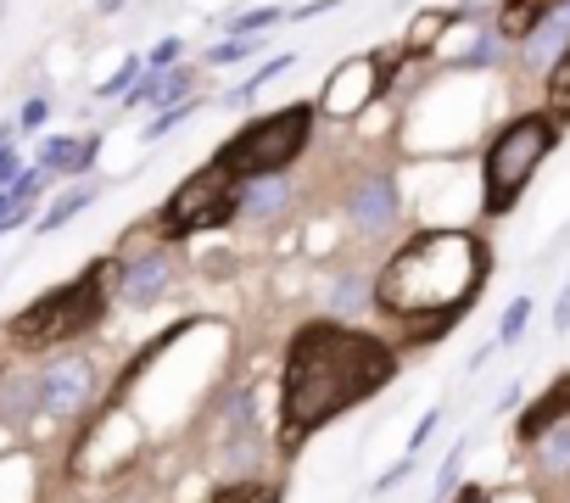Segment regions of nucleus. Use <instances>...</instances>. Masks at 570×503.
I'll use <instances>...</instances> for the list:
<instances>
[{
	"label": "nucleus",
	"instance_id": "39448f33",
	"mask_svg": "<svg viewBox=\"0 0 570 503\" xmlns=\"http://www.w3.org/2000/svg\"><path fill=\"white\" fill-rule=\"evenodd\" d=\"M107 269L96 264L90 275H79L73 286H62V292H46L35 308H23L12 325H7V336L18 342V347H51V342H73V336H85L96 319H101V308H107Z\"/></svg>",
	"mask_w": 570,
	"mask_h": 503
},
{
	"label": "nucleus",
	"instance_id": "b1692460",
	"mask_svg": "<svg viewBox=\"0 0 570 503\" xmlns=\"http://www.w3.org/2000/svg\"><path fill=\"white\" fill-rule=\"evenodd\" d=\"M207 503H279V492H274L268 481H235V486L213 492Z\"/></svg>",
	"mask_w": 570,
	"mask_h": 503
},
{
	"label": "nucleus",
	"instance_id": "f3484780",
	"mask_svg": "<svg viewBox=\"0 0 570 503\" xmlns=\"http://www.w3.org/2000/svg\"><path fill=\"white\" fill-rule=\"evenodd\" d=\"M531 458H537V470L548 481H570V420L553 425L542 442H531Z\"/></svg>",
	"mask_w": 570,
	"mask_h": 503
},
{
	"label": "nucleus",
	"instance_id": "5701e85b",
	"mask_svg": "<svg viewBox=\"0 0 570 503\" xmlns=\"http://www.w3.org/2000/svg\"><path fill=\"white\" fill-rule=\"evenodd\" d=\"M292 62H297L292 51H279V57H274V62H263V68H257V73H252V79H246L240 90H229V101H235V107H246V101H252V96H257V90H263L268 79H279L285 68H292Z\"/></svg>",
	"mask_w": 570,
	"mask_h": 503
},
{
	"label": "nucleus",
	"instance_id": "a878e982",
	"mask_svg": "<svg viewBox=\"0 0 570 503\" xmlns=\"http://www.w3.org/2000/svg\"><path fill=\"white\" fill-rule=\"evenodd\" d=\"M459 319H464V314H425V319H409V342H414V347H431V342L448 336Z\"/></svg>",
	"mask_w": 570,
	"mask_h": 503
},
{
	"label": "nucleus",
	"instance_id": "f03ea898",
	"mask_svg": "<svg viewBox=\"0 0 570 503\" xmlns=\"http://www.w3.org/2000/svg\"><path fill=\"white\" fill-rule=\"evenodd\" d=\"M487 275H492V258L470 229H425L381 269L375 308H386L403 325L425 314H464Z\"/></svg>",
	"mask_w": 570,
	"mask_h": 503
},
{
	"label": "nucleus",
	"instance_id": "7c9ffc66",
	"mask_svg": "<svg viewBox=\"0 0 570 503\" xmlns=\"http://www.w3.org/2000/svg\"><path fill=\"white\" fill-rule=\"evenodd\" d=\"M252 51H257V40H218V46L207 51V62H213V68H229V62H246Z\"/></svg>",
	"mask_w": 570,
	"mask_h": 503
},
{
	"label": "nucleus",
	"instance_id": "4468645a",
	"mask_svg": "<svg viewBox=\"0 0 570 503\" xmlns=\"http://www.w3.org/2000/svg\"><path fill=\"white\" fill-rule=\"evenodd\" d=\"M101 151V135H51L40 146V168L46 174H85Z\"/></svg>",
	"mask_w": 570,
	"mask_h": 503
},
{
	"label": "nucleus",
	"instance_id": "e433bc0d",
	"mask_svg": "<svg viewBox=\"0 0 570 503\" xmlns=\"http://www.w3.org/2000/svg\"><path fill=\"white\" fill-rule=\"evenodd\" d=\"M409 470H414V458L403 453V458H397V464H392V470L375 481V492H392V486H403V481H409Z\"/></svg>",
	"mask_w": 570,
	"mask_h": 503
},
{
	"label": "nucleus",
	"instance_id": "473e14b6",
	"mask_svg": "<svg viewBox=\"0 0 570 503\" xmlns=\"http://www.w3.org/2000/svg\"><path fill=\"white\" fill-rule=\"evenodd\" d=\"M190 112H196V101H185V107H174V112H157V118L146 124V140H163V135H168V129H179Z\"/></svg>",
	"mask_w": 570,
	"mask_h": 503
},
{
	"label": "nucleus",
	"instance_id": "cd10ccee",
	"mask_svg": "<svg viewBox=\"0 0 570 503\" xmlns=\"http://www.w3.org/2000/svg\"><path fill=\"white\" fill-rule=\"evenodd\" d=\"M448 23H453V12H420V18H414V34H409V46H403V51H409V57H414V51H425Z\"/></svg>",
	"mask_w": 570,
	"mask_h": 503
},
{
	"label": "nucleus",
	"instance_id": "c85d7f7f",
	"mask_svg": "<svg viewBox=\"0 0 570 503\" xmlns=\"http://www.w3.org/2000/svg\"><path fill=\"white\" fill-rule=\"evenodd\" d=\"M525 325H531V297H514L509 308H503V319H498V342L509 347V342H520L525 336Z\"/></svg>",
	"mask_w": 570,
	"mask_h": 503
},
{
	"label": "nucleus",
	"instance_id": "6e6552de",
	"mask_svg": "<svg viewBox=\"0 0 570 503\" xmlns=\"http://www.w3.org/2000/svg\"><path fill=\"white\" fill-rule=\"evenodd\" d=\"M40 408L46 414H79L90 397H96V364L90 358H57V364H46L40 375Z\"/></svg>",
	"mask_w": 570,
	"mask_h": 503
},
{
	"label": "nucleus",
	"instance_id": "4be33fe9",
	"mask_svg": "<svg viewBox=\"0 0 570 503\" xmlns=\"http://www.w3.org/2000/svg\"><path fill=\"white\" fill-rule=\"evenodd\" d=\"M498 57H503V34H498V29H481V34H475V46H470L453 68H459V73H475V68H492Z\"/></svg>",
	"mask_w": 570,
	"mask_h": 503
},
{
	"label": "nucleus",
	"instance_id": "2eb2a0df",
	"mask_svg": "<svg viewBox=\"0 0 570 503\" xmlns=\"http://www.w3.org/2000/svg\"><path fill=\"white\" fill-rule=\"evenodd\" d=\"M548 7H553V0H503V12H498V23H492V29H498L503 40H520V46H525V40H531V29L548 18Z\"/></svg>",
	"mask_w": 570,
	"mask_h": 503
},
{
	"label": "nucleus",
	"instance_id": "aec40b11",
	"mask_svg": "<svg viewBox=\"0 0 570 503\" xmlns=\"http://www.w3.org/2000/svg\"><path fill=\"white\" fill-rule=\"evenodd\" d=\"M274 23H285V7H257V12H240L235 23H224V40H263Z\"/></svg>",
	"mask_w": 570,
	"mask_h": 503
},
{
	"label": "nucleus",
	"instance_id": "37998d69",
	"mask_svg": "<svg viewBox=\"0 0 570 503\" xmlns=\"http://www.w3.org/2000/svg\"><path fill=\"white\" fill-rule=\"evenodd\" d=\"M0 7H7V0H0Z\"/></svg>",
	"mask_w": 570,
	"mask_h": 503
},
{
	"label": "nucleus",
	"instance_id": "58836bf2",
	"mask_svg": "<svg viewBox=\"0 0 570 503\" xmlns=\"http://www.w3.org/2000/svg\"><path fill=\"white\" fill-rule=\"evenodd\" d=\"M459 503H498V492H487V486H464Z\"/></svg>",
	"mask_w": 570,
	"mask_h": 503
},
{
	"label": "nucleus",
	"instance_id": "1a4fd4ad",
	"mask_svg": "<svg viewBox=\"0 0 570 503\" xmlns=\"http://www.w3.org/2000/svg\"><path fill=\"white\" fill-rule=\"evenodd\" d=\"M174 280V251H140V258H129L118 269V297L129 308H151Z\"/></svg>",
	"mask_w": 570,
	"mask_h": 503
},
{
	"label": "nucleus",
	"instance_id": "393cba45",
	"mask_svg": "<svg viewBox=\"0 0 570 503\" xmlns=\"http://www.w3.org/2000/svg\"><path fill=\"white\" fill-rule=\"evenodd\" d=\"M12 140H18V124H7V129H0V190H12L29 168H23V157L12 151Z\"/></svg>",
	"mask_w": 570,
	"mask_h": 503
},
{
	"label": "nucleus",
	"instance_id": "f257e3e1",
	"mask_svg": "<svg viewBox=\"0 0 570 503\" xmlns=\"http://www.w3.org/2000/svg\"><path fill=\"white\" fill-rule=\"evenodd\" d=\"M397 375V347L353 331L342 319H308L297 325L292 347H285V375H279V431L285 447H303L320 425L336 414L370 403L386 381Z\"/></svg>",
	"mask_w": 570,
	"mask_h": 503
},
{
	"label": "nucleus",
	"instance_id": "72a5a7b5",
	"mask_svg": "<svg viewBox=\"0 0 570 503\" xmlns=\"http://www.w3.org/2000/svg\"><path fill=\"white\" fill-rule=\"evenodd\" d=\"M179 57H185V40H157V51L146 57V68L163 73V68H179Z\"/></svg>",
	"mask_w": 570,
	"mask_h": 503
},
{
	"label": "nucleus",
	"instance_id": "a211bd4d",
	"mask_svg": "<svg viewBox=\"0 0 570 503\" xmlns=\"http://www.w3.org/2000/svg\"><path fill=\"white\" fill-rule=\"evenodd\" d=\"M35 414H40V381H7V392H0V420L29 425Z\"/></svg>",
	"mask_w": 570,
	"mask_h": 503
},
{
	"label": "nucleus",
	"instance_id": "ea45409f",
	"mask_svg": "<svg viewBox=\"0 0 570 503\" xmlns=\"http://www.w3.org/2000/svg\"><path fill=\"white\" fill-rule=\"evenodd\" d=\"M12 213H18L12 207V190H0V224H12Z\"/></svg>",
	"mask_w": 570,
	"mask_h": 503
},
{
	"label": "nucleus",
	"instance_id": "f8f14e48",
	"mask_svg": "<svg viewBox=\"0 0 570 503\" xmlns=\"http://www.w3.org/2000/svg\"><path fill=\"white\" fill-rule=\"evenodd\" d=\"M520 51H525V62H531V68H553V62L570 51V0H553L548 18L531 29V40H525Z\"/></svg>",
	"mask_w": 570,
	"mask_h": 503
},
{
	"label": "nucleus",
	"instance_id": "f704fd0d",
	"mask_svg": "<svg viewBox=\"0 0 570 503\" xmlns=\"http://www.w3.org/2000/svg\"><path fill=\"white\" fill-rule=\"evenodd\" d=\"M459 470H464V442H459V447L448 453V464L436 470V492H431V497H448V492H453V481H459Z\"/></svg>",
	"mask_w": 570,
	"mask_h": 503
},
{
	"label": "nucleus",
	"instance_id": "c9c22d12",
	"mask_svg": "<svg viewBox=\"0 0 570 503\" xmlns=\"http://www.w3.org/2000/svg\"><path fill=\"white\" fill-rule=\"evenodd\" d=\"M436 425H442V408H425V414H420V425L409 431V458H414V453L431 442V431H436Z\"/></svg>",
	"mask_w": 570,
	"mask_h": 503
},
{
	"label": "nucleus",
	"instance_id": "a19ab883",
	"mask_svg": "<svg viewBox=\"0 0 570 503\" xmlns=\"http://www.w3.org/2000/svg\"><path fill=\"white\" fill-rule=\"evenodd\" d=\"M96 7H101V12H124V7H129V0H96Z\"/></svg>",
	"mask_w": 570,
	"mask_h": 503
},
{
	"label": "nucleus",
	"instance_id": "2f4dec72",
	"mask_svg": "<svg viewBox=\"0 0 570 503\" xmlns=\"http://www.w3.org/2000/svg\"><path fill=\"white\" fill-rule=\"evenodd\" d=\"M46 118H51V101H46V96H29V101H23V112H18V129H23V135H40V129H46Z\"/></svg>",
	"mask_w": 570,
	"mask_h": 503
},
{
	"label": "nucleus",
	"instance_id": "423d86ee",
	"mask_svg": "<svg viewBox=\"0 0 570 503\" xmlns=\"http://www.w3.org/2000/svg\"><path fill=\"white\" fill-rule=\"evenodd\" d=\"M235 213H240V179H235L224 162H207L202 174H190V179L163 201L157 229H163L168 240H185V235L213 229V224H224V218H235Z\"/></svg>",
	"mask_w": 570,
	"mask_h": 503
},
{
	"label": "nucleus",
	"instance_id": "4c0bfd02",
	"mask_svg": "<svg viewBox=\"0 0 570 503\" xmlns=\"http://www.w3.org/2000/svg\"><path fill=\"white\" fill-rule=\"evenodd\" d=\"M553 331H559V336L570 331V286H564V292H559V303H553Z\"/></svg>",
	"mask_w": 570,
	"mask_h": 503
},
{
	"label": "nucleus",
	"instance_id": "20e7f679",
	"mask_svg": "<svg viewBox=\"0 0 570 503\" xmlns=\"http://www.w3.org/2000/svg\"><path fill=\"white\" fill-rule=\"evenodd\" d=\"M314 118H320L314 101H292L268 118H252L218 146L213 162H224L235 179H285V168L303 157V146L314 135Z\"/></svg>",
	"mask_w": 570,
	"mask_h": 503
},
{
	"label": "nucleus",
	"instance_id": "bb28decb",
	"mask_svg": "<svg viewBox=\"0 0 570 503\" xmlns=\"http://www.w3.org/2000/svg\"><path fill=\"white\" fill-rule=\"evenodd\" d=\"M548 112L553 118H564L570 112V51L553 62V73H548Z\"/></svg>",
	"mask_w": 570,
	"mask_h": 503
},
{
	"label": "nucleus",
	"instance_id": "6ab92c4d",
	"mask_svg": "<svg viewBox=\"0 0 570 503\" xmlns=\"http://www.w3.org/2000/svg\"><path fill=\"white\" fill-rule=\"evenodd\" d=\"M96 196H101V185H96V179H85V185H73V190H62V196L51 201V213L40 218V235H51V229H62L68 218H79V213H85V207H90Z\"/></svg>",
	"mask_w": 570,
	"mask_h": 503
},
{
	"label": "nucleus",
	"instance_id": "9b49d317",
	"mask_svg": "<svg viewBox=\"0 0 570 503\" xmlns=\"http://www.w3.org/2000/svg\"><path fill=\"white\" fill-rule=\"evenodd\" d=\"M129 107H157V112H174V107H185V101H196V73L190 68H163V73H151L146 68V79L124 96Z\"/></svg>",
	"mask_w": 570,
	"mask_h": 503
},
{
	"label": "nucleus",
	"instance_id": "412c9836",
	"mask_svg": "<svg viewBox=\"0 0 570 503\" xmlns=\"http://www.w3.org/2000/svg\"><path fill=\"white\" fill-rule=\"evenodd\" d=\"M331 308L336 314H364V308H375V286H364L358 275H342L331 286Z\"/></svg>",
	"mask_w": 570,
	"mask_h": 503
},
{
	"label": "nucleus",
	"instance_id": "79ce46f5",
	"mask_svg": "<svg viewBox=\"0 0 570 503\" xmlns=\"http://www.w3.org/2000/svg\"><path fill=\"white\" fill-rule=\"evenodd\" d=\"M431 503H442V497H431Z\"/></svg>",
	"mask_w": 570,
	"mask_h": 503
},
{
	"label": "nucleus",
	"instance_id": "dca6fc26",
	"mask_svg": "<svg viewBox=\"0 0 570 503\" xmlns=\"http://www.w3.org/2000/svg\"><path fill=\"white\" fill-rule=\"evenodd\" d=\"M285 201H292V185L285 179H240V213L246 218H274Z\"/></svg>",
	"mask_w": 570,
	"mask_h": 503
},
{
	"label": "nucleus",
	"instance_id": "0eeeda50",
	"mask_svg": "<svg viewBox=\"0 0 570 503\" xmlns=\"http://www.w3.org/2000/svg\"><path fill=\"white\" fill-rule=\"evenodd\" d=\"M347 218H353V229L358 235H392L397 229V218H403V201H397V179L392 174H370V179H358L353 190H347Z\"/></svg>",
	"mask_w": 570,
	"mask_h": 503
},
{
	"label": "nucleus",
	"instance_id": "c756f323",
	"mask_svg": "<svg viewBox=\"0 0 570 503\" xmlns=\"http://www.w3.org/2000/svg\"><path fill=\"white\" fill-rule=\"evenodd\" d=\"M140 79H146V62H140V57H129V62H124V68H118L107 85H101V96H129Z\"/></svg>",
	"mask_w": 570,
	"mask_h": 503
},
{
	"label": "nucleus",
	"instance_id": "7ed1b4c3",
	"mask_svg": "<svg viewBox=\"0 0 570 503\" xmlns=\"http://www.w3.org/2000/svg\"><path fill=\"white\" fill-rule=\"evenodd\" d=\"M553 140H559L553 112H520L487 140V157H481V207H487V218H503L520 201L531 174L548 162Z\"/></svg>",
	"mask_w": 570,
	"mask_h": 503
},
{
	"label": "nucleus",
	"instance_id": "9d476101",
	"mask_svg": "<svg viewBox=\"0 0 570 503\" xmlns=\"http://www.w3.org/2000/svg\"><path fill=\"white\" fill-rule=\"evenodd\" d=\"M381 62L375 57H358V62H342L336 68V79H331V90L320 96V112H336V118H353L375 90H381V73H375Z\"/></svg>",
	"mask_w": 570,
	"mask_h": 503
},
{
	"label": "nucleus",
	"instance_id": "ddd939ff",
	"mask_svg": "<svg viewBox=\"0 0 570 503\" xmlns=\"http://www.w3.org/2000/svg\"><path fill=\"white\" fill-rule=\"evenodd\" d=\"M564 420H570V375L553 381V386L520 414V442L531 447V442H542V436H548L553 425H564Z\"/></svg>",
	"mask_w": 570,
	"mask_h": 503
}]
</instances>
